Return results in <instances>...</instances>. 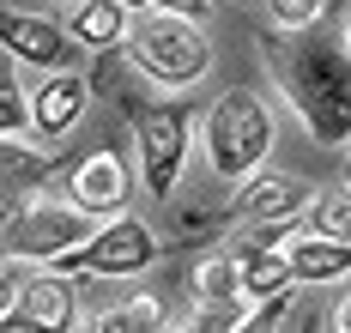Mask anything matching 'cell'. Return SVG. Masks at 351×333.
I'll use <instances>...</instances> for the list:
<instances>
[{"label": "cell", "instance_id": "1", "mask_svg": "<svg viewBox=\"0 0 351 333\" xmlns=\"http://www.w3.org/2000/svg\"><path fill=\"white\" fill-rule=\"evenodd\" d=\"M261 61L285 103L303 115V134L315 146L351 140V37L339 31H261Z\"/></svg>", "mask_w": 351, "mask_h": 333}, {"label": "cell", "instance_id": "2", "mask_svg": "<svg viewBox=\"0 0 351 333\" xmlns=\"http://www.w3.org/2000/svg\"><path fill=\"white\" fill-rule=\"evenodd\" d=\"M134 55L128 49H109L97 55V91H109L128 121H134V140H140V182L152 200H170L176 194V176L188 164V146H194V110L188 103H170V97H152L145 85L152 79H128Z\"/></svg>", "mask_w": 351, "mask_h": 333}, {"label": "cell", "instance_id": "3", "mask_svg": "<svg viewBox=\"0 0 351 333\" xmlns=\"http://www.w3.org/2000/svg\"><path fill=\"white\" fill-rule=\"evenodd\" d=\"M273 110H267V97L261 91H218L212 97L206 121H200V140H206V164L224 176V182H254V170L267 164V151H273Z\"/></svg>", "mask_w": 351, "mask_h": 333}, {"label": "cell", "instance_id": "4", "mask_svg": "<svg viewBox=\"0 0 351 333\" xmlns=\"http://www.w3.org/2000/svg\"><path fill=\"white\" fill-rule=\"evenodd\" d=\"M104 230V219H91V212H79L73 200H25V206H12L6 212V236H0V249L6 260L19 267V260H36V267H61L67 255H79L91 236Z\"/></svg>", "mask_w": 351, "mask_h": 333}, {"label": "cell", "instance_id": "5", "mask_svg": "<svg viewBox=\"0 0 351 333\" xmlns=\"http://www.w3.org/2000/svg\"><path fill=\"white\" fill-rule=\"evenodd\" d=\"M128 55H134L140 79L164 85V91H188V85H200V79L212 73L206 31L188 25V18H170V12H145V18H134Z\"/></svg>", "mask_w": 351, "mask_h": 333}, {"label": "cell", "instance_id": "6", "mask_svg": "<svg viewBox=\"0 0 351 333\" xmlns=\"http://www.w3.org/2000/svg\"><path fill=\"white\" fill-rule=\"evenodd\" d=\"M164 255V243L152 236V224H140V219H109L79 255H67L55 273H85V279H134V273H145L152 260Z\"/></svg>", "mask_w": 351, "mask_h": 333}, {"label": "cell", "instance_id": "7", "mask_svg": "<svg viewBox=\"0 0 351 333\" xmlns=\"http://www.w3.org/2000/svg\"><path fill=\"white\" fill-rule=\"evenodd\" d=\"M6 333H73L79 328V291L67 273H31L6 285V309H0Z\"/></svg>", "mask_w": 351, "mask_h": 333}, {"label": "cell", "instance_id": "8", "mask_svg": "<svg viewBox=\"0 0 351 333\" xmlns=\"http://www.w3.org/2000/svg\"><path fill=\"white\" fill-rule=\"evenodd\" d=\"M0 37H6V55H12L19 67H49V73H67L73 49H79V42L67 37V25H55V18H43V12H19V6L0 12Z\"/></svg>", "mask_w": 351, "mask_h": 333}, {"label": "cell", "instance_id": "9", "mask_svg": "<svg viewBox=\"0 0 351 333\" xmlns=\"http://www.w3.org/2000/svg\"><path fill=\"white\" fill-rule=\"evenodd\" d=\"M128 194H134V176H128V164H121V151H91V158H79L67 170V200L79 212H91V219H104V212H121L128 206ZM109 224V219H104Z\"/></svg>", "mask_w": 351, "mask_h": 333}, {"label": "cell", "instance_id": "10", "mask_svg": "<svg viewBox=\"0 0 351 333\" xmlns=\"http://www.w3.org/2000/svg\"><path fill=\"white\" fill-rule=\"evenodd\" d=\"M315 194L321 188L309 182H297V176H254V182L243 188V200L230 206V219L237 224H297L309 206H315Z\"/></svg>", "mask_w": 351, "mask_h": 333}, {"label": "cell", "instance_id": "11", "mask_svg": "<svg viewBox=\"0 0 351 333\" xmlns=\"http://www.w3.org/2000/svg\"><path fill=\"white\" fill-rule=\"evenodd\" d=\"M36 140H67L73 121L85 115V103H91V79L85 73H49L43 85H36Z\"/></svg>", "mask_w": 351, "mask_h": 333}, {"label": "cell", "instance_id": "12", "mask_svg": "<svg viewBox=\"0 0 351 333\" xmlns=\"http://www.w3.org/2000/svg\"><path fill=\"white\" fill-rule=\"evenodd\" d=\"M128 25H134V12L121 0H85V6H73L67 37L91 55H109V49H128Z\"/></svg>", "mask_w": 351, "mask_h": 333}, {"label": "cell", "instance_id": "13", "mask_svg": "<svg viewBox=\"0 0 351 333\" xmlns=\"http://www.w3.org/2000/svg\"><path fill=\"white\" fill-rule=\"evenodd\" d=\"M285 255H291L297 285H339V279H351V243H333V236L303 230V236H291Z\"/></svg>", "mask_w": 351, "mask_h": 333}, {"label": "cell", "instance_id": "14", "mask_svg": "<svg viewBox=\"0 0 351 333\" xmlns=\"http://www.w3.org/2000/svg\"><path fill=\"white\" fill-rule=\"evenodd\" d=\"M230 249L243 260V297L248 303H273V297L297 291V273H291L285 249H254V243H230Z\"/></svg>", "mask_w": 351, "mask_h": 333}, {"label": "cell", "instance_id": "15", "mask_svg": "<svg viewBox=\"0 0 351 333\" xmlns=\"http://www.w3.org/2000/svg\"><path fill=\"white\" fill-rule=\"evenodd\" d=\"M194 297L200 303H237L243 297V260H237V249L200 255V267H194Z\"/></svg>", "mask_w": 351, "mask_h": 333}, {"label": "cell", "instance_id": "16", "mask_svg": "<svg viewBox=\"0 0 351 333\" xmlns=\"http://www.w3.org/2000/svg\"><path fill=\"white\" fill-rule=\"evenodd\" d=\"M315 236H333V243H351V188L346 182H327L315 194V206L303 212Z\"/></svg>", "mask_w": 351, "mask_h": 333}, {"label": "cell", "instance_id": "17", "mask_svg": "<svg viewBox=\"0 0 351 333\" xmlns=\"http://www.w3.org/2000/svg\"><path fill=\"white\" fill-rule=\"evenodd\" d=\"M0 127H6V140L36 134V103L25 97V85H19V73H12V67L0 73Z\"/></svg>", "mask_w": 351, "mask_h": 333}, {"label": "cell", "instance_id": "18", "mask_svg": "<svg viewBox=\"0 0 351 333\" xmlns=\"http://www.w3.org/2000/svg\"><path fill=\"white\" fill-rule=\"evenodd\" d=\"M267 12H273V25L279 31H315L321 25V0H267Z\"/></svg>", "mask_w": 351, "mask_h": 333}, {"label": "cell", "instance_id": "19", "mask_svg": "<svg viewBox=\"0 0 351 333\" xmlns=\"http://www.w3.org/2000/svg\"><path fill=\"white\" fill-rule=\"evenodd\" d=\"M85 333H140V321H134L128 303H109V309H97V315L85 321Z\"/></svg>", "mask_w": 351, "mask_h": 333}, {"label": "cell", "instance_id": "20", "mask_svg": "<svg viewBox=\"0 0 351 333\" xmlns=\"http://www.w3.org/2000/svg\"><path fill=\"white\" fill-rule=\"evenodd\" d=\"M212 0H158V12H170V18H188V25H200L206 18Z\"/></svg>", "mask_w": 351, "mask_h": 333}, {"label": "cell", "instance_id": "21", "mask_svg": "<svg viewBox=\"0 0 351 333\" xmlns=\"http://www.w3.org/2000/svg\"><path fill=\"white\" fill-rule=\"evenodd\" d=\"M333 333H351V291L339 297V309H333Z\"/></svg>", "mask_w": 351, "mask_h": 333}, {"label": "cell", "instance_id": "22", "mask_svg": "<svg viewBox=\"0 0 351 333\" xmlns=\"http://www.w3.org/2000/svg\"><path fill=\"white\" fill-rule=\"evenodd\" d=\"M140 333H182V321H176V315H164V321H152V328H140Z\"/></svg>", "mask_w": 351, "mask_h": 333}, {"label": "cell", "instance_id": "23", "mask_svg": "<svg viewBox=\"0 0 351 333\" xmlns=\"http://www.w3.org/2000/svg\"><path fill=\"white\" fill-rule=\"evenodd\" d=\"M121 6H128L134 18H145V12H158V0H121Z\"/></svg>", "mask_w": 351, "mask_h": 333}, {"label": "cell", "instance_id": "24", "mask_svg": "<svg viewBox=\"0 0 351 333\" xmlns=\"http://www.w3.org/2000/svg\"><path fill=\"white\" fill-rule=\"evenodd\" d=\"M346 188H351V170H346Z\"/></svg>", "mask_w": 351, "mask_h": 333}, {"label": "cell", "instance_id": "25", "mask_svg": "<svg viewBox=\"0 0 351 333\" xmlns=\"http://www.w3.org/2000/svg\"><path fill=\"white\" fill-rule=\"evenodd\" d=\"M73 6H85V0H73Z\"/></svg>", "mask_w": 351, "mask_h": 333}, {"label": "cell", "instance_id": "26", "mask_svg": "<svg viewBox=\"0 0 351 333\" xmlns=\"http://www.w3.org/2000/svg\"><path fill=\"white\" fill-rule=\"evenodd\" d=\"M346 37H351V31H346Z\"/></svg>", "mask_w": 351, "mask_h": 333}]
</instances>
